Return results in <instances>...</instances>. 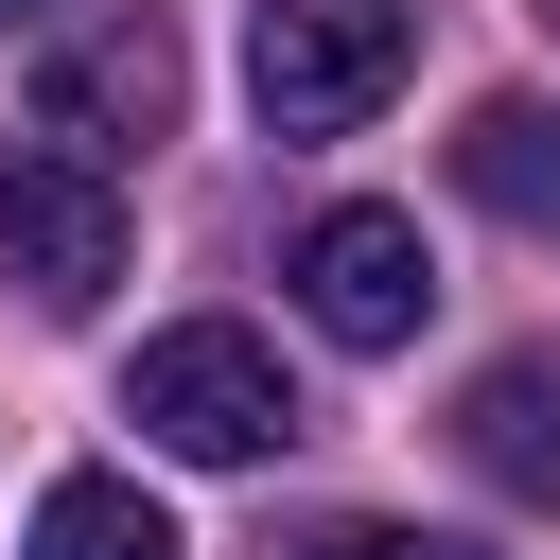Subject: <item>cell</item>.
<instances>
[{"label":"cell","mask_w":560,"mask_h":560,"mask_svg":"<svg viewBox=\"0 0 560 560\" xmlns=\"http://www.w3.org/2000/svg\"><path fill=\"white\" fill-rule=\"evenodd\" d=\"M175 18L158 0H122L105 35H52L35 52V140L52 158H88V175H122V140H175Z\"/></svg>","instance_id":"cell-3"},{"label":"cell","mask_w":560,"mask_h":560,"mask_svg":"<svg viewBox=\"0 0 560 560\" xmlns=\"http://www.w3.org/2000/svg\"><path fill=\"white\" fill-rule=\"evenodd\" d=\"M298 560H490V542H438V525H315Z\"/></svg>","instance_id":"cell-9"},{"label":"cell","mask_w":560,"mask_h":560,"mask_svg":"<svg viewBox=\"0 0 560 560\" xmlns=\"http://www.w3.org/2000/svg\"><path fill=\"white\" fill-rule=\"evenodd\" d=\"M35 560H192V542H175V508L140 472H52L35 490Z\"/></svg>","instance_id":"cell-8"},{"label":"cell","mask_w":560,"mask_h":560,"mask_svg":"<svg viewBox=\"0 0 560 560\" xmlns=\"http://www.w3.org/2000/svg\"><path fill=\"white\" fill-rule=\"evenodd\" d=\"M455 455L508 490V508H560V350H490L455 385Z\"/></svg>","instance_id":"cell-6"},{"label":"cell","mask_w":560,"mask_h":560,"mask_svg":"<svg viewBox=\"0 0 560 560\" xmlns=\"http://www.w3.org/2000/svg\"><path fill=\"white\" fill-rule=\"evenodd\" d=\"M542 18H560V0H542Z\"/></svg>","instance_id":"cell-11"},{"label":"cell","mask_w":560,"mask_h":560,"mask_svg":"<svg viewBox=\"0 0 560 560\" xmlns=\"http://www.w3.org/2000/svg\"><path fill=\"white\" fill-rule=\"evenodd\" d=\"M455 192L508 210V228H560V105H525V88L472 105V122H455Z\"/></svg>","instance_id":"cell-7"},{"label":"cell","mask_w":560,"mask_h":560,"mask_svg":"<svg viewBox=\"0 0 560 560\" xmlns=\"http://www.w3.org/2000/svg\"><path fill=\"white\" fill-rule=\"evenodd\" d=\"M122 420H140L158 455H192V472H262V455L298 438V385H280V350H262L245 315H175V332H140Z\"/></svg>","instance_id":"cell-1"},{"label":"cell","mask_w":560,"mask_h":560,"mask_svg":"<svg viewBox=\"0 0 560 560\" xmlns=\"http://www.w3.org/2000/svg\"><path fill=\"white\" fill-rule=\"evenodd\" d=\"M35 18H52V0H0V35H35Z\"/></svg>","instance_id":"cell-10"},{"label":"cell","mask_w":560,"mask_h":560,"mask_svg":"<svg viewBox=\"0 0 560 560\" xmlns=\"http://www.w3.org/2000/svg\"><path fill=\"white\" fill-rule=\"evenodd\" d=\"M0 262L35 280V315H88V298L122 280V175L18 140V158H0Z\"/></svg>","instance_id":"cell-5"},{"label":"cell","mask_w":560,"mask_h":560,"mask_svg":"<svg viewBox=\"0 0 560 560\" xmlns=\"http://www.w3.org/2000/svg\"><path fill=\"white\" fill-rule=\"evenodd\" d=\"M280 280H298V315H315L332 350H402V332L438 315V245H420V210H385V192H332Z\"/></svg>","instance_id":"cell-4"},{"label":"cell","mask_w":560,"mask_h":560,"mask_svg":"<svg viewBox=\"0 0 560 560\" xmlns=\"http://www.w3.org/2000/svg\"><path fill=\"white\" fill-rule=\"evenodd\" d=\"M402 70H420V18H402V0H262V18H245L262 140H350V122H385Z\"/></svg>","instance_id":"cell-2"}]
</instances>
